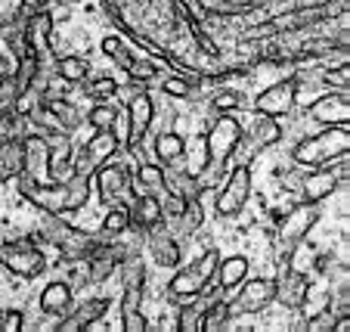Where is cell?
<instances>
[{"mask_svg": "<svg viewBox=\"0 0 350 332\" xmlns=\"http://www.w3.org/2000/svg\"><path fill=\"white\" fill-rule=\"evenodd\" d=\"M109 307H112V298H109V295H96V298H87V301H81L78 307L72 305V311H68L66 317H59L56 329H59V332H81V329H90L93 323H99V320L106 317Z\"/></svg>", "mask_w": 350, "mask_h": 332, "instance_id": "9a60e30c", "label": "cell"}, {"mask_svg": "<svg viewBox=\"0 0 350 332\" xmlns=\"http://www.w3.org/2000/svg\"><path fill=\"white\" fill-rule=\"evenodd\" d=\"M297 103V81L291 78H279L273 81L270 87H264V90L254 97V112L260 115H273V118H282V115H288L291 109H295Z\"/></svg>", "mask_w": 350, "mask_h": 332, "instance_id": "4fadbf2b", "label": "cell"}, {"mask_svg": "<svg viewBox=\"0 0 350 332\" xmlns=\"http://www.w3.org/2000/svg\"><path fill=\"white\" fill-rule=\"evenodd\" d=\"M53 62H56V78L66 81V84H81L90 75V62L81 53H62Z\"/></svg>", "mask_w": 350, "mask_h": 332, "instance_id": "f546056e", "label": "cell"}, {"mask_svg": "<svg viewBox=\"0 0 350 332\" xmlns=\"http://www.w3.org/2000/svg\"><path fill=\"white\" fill-rule=\"evenodd\" d=\"M16 180H19L16 186H19L22 199L31 202L40 212H50V214H75V212H81L93 196L90 177H84V174H68L66 180H50V183H34L25 174H19Z\"/></svg>", "mask_w": 350, "mask_h": 332, "instance_id": "6da1fadb", "label": "cell"}, {"mask_svg": "<svg viewBox=\"0 0 350 332\" xmlns=\"http://www.w3.org/2000/svg\"><path fill=\"white\" fill-rule=\"evenodd\" d=\"M90 186L93 193L99 196L103 205H118V202H127L133 196V168L124 165V162H112L99 165L96 171L90 174Z\"/></svg>", "mask_w": 350, "mask_h": 332, "instance_id": "8992f818", "label": "cell"}, {"mask_svg": "<svg viewBox=\"0 0 350 332\" xmlns=\"http://www.w3.org/2000/svg\"><path fill=\"white\" fill-rule=\"evenodd\" d=\"M152 153H155V162H159V165H165V168L177 165V162H183V155H186V137L177 131H161L152 143Z\"/></svg>", "mask_w": 350, "mask_h": 332, "instance_id": "4316f807", "label": "cell"}, {"mask_svg": "<svg viewBox=\"0 0 350 332\" xmlns=\"http://www.w3.org/2000/svg\"><path fill=\"white\" fill-rule=\"evenodd\" d=\"M242 131H245L242 121H239L232 112L214 115L211 127H208V133H205L208 165H205V171L198 174V183L205 186V190H214V186L226 177L230 159L239 153V146H242Z\"/></svg>", "mask_w": 350, "mask_h": 332, "instance_id": "7a4b0ae2", "label": "cell"}, {"mask_svg": "<svg viewBox=\"0 0 350 332\" xmlns=\"http://www.w3.org/2000/svg\"><path fill=\"white\" fill-rule=\"evenodd\" d=\"M335 314L329 311V307H319L317 314H310L307 317V323H304V329L307 332H335Z\"/></svg>", "mask_w": 350, "mask_h": 332, "instance_id": "b9f144b4", "label": "cell"}, {"mask_svg": "<svg viewBox=\"0 0 350 332\" xmlns=\"http://www.w3.org/2000/svg\"><path fill=\"white\" fill-rule=\"evenodd\" d=\"M133 193H165V165L139 162L137 171H133Z\"/></svg>", "mask_w": 350, "mask_h": 332, "instance_id": "f1b7e54d", "label": "cell"}, {"mask_svg": "<svg viewBox=\"0 0 350 332\" xmlns=\"http://www.w3.org/2000/svg\"><path fill=\"white\" fill-rule=\"evenodd\" d=\"M124 75L131 78V84H149V81L159 78V66H155L152 60H139V56H133V62L124 68Z\"/></svg>", "mask_w": 350, "mask_h": 332, "instance_id": "ab89813d", "label": "cell"}, {"mask_svg": "<svg viewBox=\"0 0 350 332\" xmlns=\"http://www.w3.org/2000/svg\"><path fill=\"white\" fill-rule=\"evenodd\" d=\"M230 323H232V314H230V305H226V295H217V298L205 307L202 329L205 332H224Z\"/></svg>", "mask_w": 350, "mask_h": 332, "instance_id": "836d02e7", "label": "cell"}, {"mask_svg": "<svg viewBox=\"0 0 350 332\" xmlns=\"http://www.w3.org/2000/svg\"><path fill=\"white\" fill-rule=\"evenodd\" d=\"M81 90L90 97V100H112L115 93H118V81L112 78V75H87L84 81H81Z\"/></svg>", "mask_w": 350, "mask_h": 332, "instance_id": "8d00e7d4", "label": "cell"}, {"mask_svg": "<svg viewBox=\"0 0 350 332\" xmlns=\"http://www.w3.org/2000/svg\"><path fill=\"white\" fill-rule=\"evenodd\" d=\"M25 133H28V118H25V112H19V106L0 112V143L3 140L25 137Z\"/></svg>", "mask_w": 350, "mask_h": 332, "instance_id": "d590c367", "label": "cell"}, {"mask_svg": "<svg viewBox=\"0 0 350 332\" xmlns=\"http://www.w3.org/2000/svg\"><path fill=\"white\" fill-rule=\"evenodd\" d=\"M38 103H44V106L50 109V115L56 118V125H59L62 131L75 133L84 125V115L78 112V106H75L72 100H66V97H59V93H38Z\"/></svg>", "mask_w": 350, "mask_h": 332, "instance_id": "603a6c76", "label": "cell"}, {"mask_svg": "<svg viewBox=\"0 0 350 332\" xmlns=\"http://www.w3.org/2000/svg\"><path fill=\"white\" fill-rule=\"evenodd\" d=\"M121 149V137L112 131H96L90 140H87L81 149H75L72 155V171L75 174H84V177H90L93 171H96L99 165H106L109 159H115Z\"/></svg>", "mask_w": 350, "mask_h": 332, "instance_id": "30bf717a", "label": "cell"}, {"mask_svg": "<svg viewBox=\"0 0 350 332\" xmlns=\"http://www.w3.org/2000/svg\"><path fill=\"white\" fill-rule=\"evenodd\" d=\"M307 115L317 125H350V93L347 90L323 93L307 106Z\"/></svg>", "mask_w": 350, "mask_h": 332, "instance_id": "2e32d148", "label": "cell"}, {"mask_svg": "<svg viewBox=\"0 0 350 332\" xmlns=\"http://www.w3.org/2000/svg\"><path fill=\"white\" fill-rule=\"evenodd\" d=\"M165 193L174 196H183V199H196V196L205 193V186L198 183L196 174H189L183 165H167L165 168Z\"/></svg>", "mask_w": 350, "mask_h": 332, "instance_id": "484cf974", "label": "cell"}, {"mask_svg": "<svg viewBox=\"0 0 350 332\" xmlns=\"http://www.w3.org/2000/svg\"><path fill=\"white\" fill-rule=\"evenodd\" d=\"M214 115H224V112H236V109L245 106V93L236 90V87H220V90L211 93V100H208Z\"/></svg>", "mask_w": 350, "mask_h": 332, "instance_id": "74e56055", "label": "cell"}, {"mask_svg": "<svg viewBox=\"0 0 350 332\" xmlns=\"http://www.w3.org/2000/svg\"><path fill=\"white\" fill-rule=\"evenodd\" d=\"M22 3V13H38V10H46L50 0H19Z\"/></svg>", "mask_w": 350, "mask_h": 332, "instance_id": "c3c4849f", "label": "cell"}, {"mask_svg": "<svg viewBox=\"0 0 350 332\" xmlns=\"http://www.w3.org/2000/svg\"><path fill=\"white\" fill-rule=\"evenodd\" d=\"M25 168V149H22V137L16 140H3L0 143V183L16 180Z\"/></svg>", "mask_w": 350, "mask_h": 332, "instance_id": "83f0119b", "label": "cell"}, {"mask_svg": "<svg viewBox=\"0 0 350 332\" xmlns=\"http://www.w3.org/2000/svg\"><path fill=\"white\" fill-rule=\"evenodd\" d=\"M155 121V100L149 93H137L131 103H127V112H124V125H127V133H124V149L127 153H137L143 146L146 133L152 127Z\"/></svg>", "mask_w": 350, "mask_h": 332, "instance_id": "7c38bea8", "label": "cell"}, {"mask_svg": "<svg viewBox=\"0 0 350 332\" xmlns=\"http://www.w3.org/2000/svg\"><path fill=\"white\" fill-rule=\"evenodd\" d=\"M248 3L245 0H198V13L208 19H239L248 16Z\"/></svg>", "mask_w": 350, "mask_h": 332, "instance_id": "4dcf8cb0", "label": "cell"}, {"mask_svg": "<svg viewBox=\"0 0 350 332\" xmlns=\"http://www.w3.org/2000/svg\"><path fill=\"white\" fill-rule=\"evenodd\" d=\"M273 298H276V283L270 277H245L236 286V295L226 298V305H230V314L236 320L248 317V314H264L273 305Z\"/></svg>", "mask_w": 350, "mask_h": 332, "instance_id": "ba28073f", "label": "cell"}, {"mask_svg": "<svg viewBox=\"0 0 350 332\" xmlns=\"http://www.w3.org/2000/svg\"><path fill=\"white\" fill-rule=\"evenodd\" d=\"M127 220H131V230L146 236L155 224L165 220V214H161V199L155 193H133L131 199H127Z\"/></svg>", "mask_w": 350, "mask_h": 332, "instance_id": "d6986e66", "label": "cell"}, {"mask_svg": "<svg viewBox=\"0 0 350 332\" xmlns=\"http://www.w3.org/2000/svg\"><path fill=\"white\" fill-rule=\"evenodd\" d=\"M0 264L22 279H34L44 273L46 258H44V248L31 236H19V240H7L0 246Z\"/></svg>", "mask_w": 350, "mask_h": 332, "instance_id": "52a82bcc", "label": "cell"}, {"mask_svg": "<svg viewBox=\"0 0 350 332\" xmlns=\"http://www.w3.org/2000/svg\"><path fill=\"white\" fill-rule=\"evenodd\" d=\"M121 118V109L112 100H93V106L87 109V125L93 131H112Z\"/></svg>", "mask_w": 350, "mask_h": 332, "instance_id": "1f68e13d", "label": "cell"}, {"mask_svg": "<svg viewBox=\"0 0 350 332\" xmlns=\"http://www.w3.org/2000/svg\"><path fill=\"white\" fill-rule=\"evenodd\" d=\"M68 264V270H66V283L78 292V289H84V286H90V261L87 258H72V261H66Z\"/></svg>", "mask_w": 350, "mask_h": 332, "instance_id": "60d3db41", "label": "cell"}, {"mask_svg": "<svg viewBox=\"0 0 350 332\" xmlns=\"http://www.w3.org/2000/svg\"><path fill=\"white\" fill-rule=\"evenodd\" d=\"M46 140V149H50V177L53 180H66L72 171V155H75V143L72 133L62 131V127H50V131H40Z\"/></svg>", "mask_w": 350, "mask_h": 332, "instance_id": "e0dca14e", "label": "cell"}, {"mask_svg": "<svg viewBox=\"0 0 350 332\" xmlns=\"http://www.w3.org/2000/svg\"><path fill=\"white\" fill-rule=\"evenodd\" d=\"M75 305V289L68 286L66 279H53V283H46L44 289H40V298H38V307L40 314H46V317H66L68 311H72Z\"/></svg>", "mask_w": 350, "mask_h": 332, "instance_id": "44dd1931", "label": "cell"}, {"mask_svg": "<svg viewBox=\"0 0 350 332\" xmlns=\"http://www.w3.org/2000/svg\"><path fill=\"white\" fill-rule=\"evenodd\" d=\"M248 270H252V258H245V255L220 258V264H217V270H214L208 286H217V289H224V292H230V289H236L239 283L248 277Z\"/></svg>", "mask_w": 350, "mask_h": 332, "instance_id": "cb8c5ba5", "label": "cell"}, {"mask_svg": "<svg viewBox=\"0 0 350 332\" xmlns=\"http://www.w3.org/2000/svg\"><path fill=\"white\" fill-rule=\"evenodd\" d=\"M273 283H276V298L273 301H279V305L288 307V311L304 307L307 298H310V277H307L304 270H297V267L291 264V258H279Z\"/></svg>", "mask_w": 350, "mask_h": 332, "instance_id": "8fae6325", "label": "cell"}, {"mask_svg": "<svg viewBox=\"0 0 350 332\" xmlns=\"http://www.w3.org/2000/svg\"><path fill=\"white\" fill-rule=\"evenodd\" d=\"M192 264H196V270L205 277V283H211L214 270H217V264H220V252H217V248H205V252L198 255Z\"/></svg>", "mask_w": 350, "mask_h": 332, "instance_id": "7bdbcfd3", "label": "cell"}, {"mask_svg": "<svg viewBox=\"0 0 350 332\" xmlns=\"http://www.w3.org/2000/svg\"><path fill=\"white\" fill-rule=\"evenodd\" d=\"M282 125H279V118H273V115H260L254 112V121L248 125V133L242 131V143H248V153H260V149L273 146V143H279L282 140Z\"/></svg>", "mask_w": 350, "mask_h": 332, "instance_id": "ffe728a7", "label": "cell"}, {"mask_svg": "<svg viewBox=\"0 0 350 332\" xmlns=\"http://www.w3.org/2000/svg\"><path fill=\"white\" fill-rule=\"evenodd\" d=\"M99 50H103V56L106 60H112L118 68H127L133 62V50H131V44H127L121 34H106V38L99 40Z\"/></svg>", "mask_w": 350, "mask_h": 332, "instance_id": "d6a6232c", "label": "cell"}, {"mask_svg": "<svg viewBox=\"0 0 350 332\" xmlns=\"http://www.w3.org/2000/svg\"><path fill=\"white\" fill-rule=\"evenodd\" d=\"M22 149H25V168H22V174H25L28 180H34V183H50V149H46V140L44 133H25L22 137Z\"/></svg>", "mask_w": 350, "mask_h": 332, "instance_id": "ac0fdd59", "label": "cell"}, {"mask_svg": "<svg viewBox=\"0 0 350 332\" xmlns=\"http://www.w3.org/2000/svg\"><path fill=\"white\" fill-rule=\"evenodd\" d=\"M19 97L22 93H19V87H16L13 78H0V112L19 106Z\"/></svg>", "mask_w": 350, "mask_h": 332, "instance_id": "ee69618b", "label": "cell"}, {"mask_svg": "<svg viewBox=\"0 0 350 332\" xmlns=\"http://www.w3.org/2000/svg\"><path fill=\"white\" fill-rule=\"evenodd\" d=\"M22 326H25V314L19 307H7L0 314V332H19Z\"/></svg>", "mask_w": 350, "mask_h": 332, "instance_id": "f6af8a7d", "label": "cell"}, {"mask_svg": "<svg viewBox=\"0 0 350 332\" xmlns=\"http://www.w3.org/2000/svg\"><path fill=\"white\" fill-rule=\"evenodd\" d=\"M198 87L202 84H196V81H189V78H183V75L174 72L171 78H165L161 90H165L167 97H174V100H192V97L198 93Z\"/></svg>", "mask_w": 350, "mask_h": 332, "instance_id": "f35d334b", "label": "cell"}, {"mask_svg": "<svg viewBox=\"0 0 350 332\" xmlns=\"http://www.w3.org/2000/svg\"><path fill=\"white\" fill-rule=\"evenodd\" d=\"M205 286L208 283H205V277L196 270V264L174 267V277L167 279V298L171 301H189V298H196Z\"/></svg>", "mask_w": 350, "mask_h": 332, "instance_id": "7402d4cb", "label": "cell"}, {"mask_svg": "<svg viewBox=\"0 0 350 332\" xmlns=\"http://www.w3.org/2000/svg\"><path fill=\"white\" fill-rule=\"evenodd\" d=\"M143 248L149 252V258H152L159 267H165V270H174V267H180V261H183V242L174 236V230L165 224V220L146 233Z\"/></svg>", "mask_w": 350, "mask_h": 332, "instance_id": "5bb4252c", "label": "cell"}, {"mask_svg": "<svg viewBox=\"0 0 350 332\" xmlns=\"http://www.w3.org/2000/svg\"><path fill=\"white\" fill-rule=\"evenodd\" d=\"M127 227H131V220H127V202H118V205H109L106 218H103V224H99V240H115L118 233H124Z\"/></svg>", "mask_w": 350, "mask_h": 332, "instance_id": "e575fe53", "label": "cell"}, {"mask_svg": "<svg viewBox=\"0 0 350 332\" xmlns=\"http://www.w3.org/2000/svg\"><path fill=\"white\" fill-rule=\"evenodd\" d=\"M220 190H217V199H214V212L217 218H236L248 199L254 193V174H252V162H239L226 171V177L220 180Z\"/></svg>", "mask_w": 350, "mask_h": 332, "instance_id": "5b68a950", "label": "cell"}, {"mask_svg": "<svg viewBox=\"0 0 350 332\" xmlns=\"http://www.w3.org/2000/svg\"><path fill=\"white\" fill-rule=\"evenodd\" d=\"M350 149V127L347 125H323L319 133L297 140L291 149V162L297 168H323L335 165L338 159H344Z\"/></svg>", "mask_w": 350, "mask_h": 332, "instance_id": "3957f363", "label": "cell"}, {"mask_svg": "<svg viewBox=\"0 0 350 332\" xmlns=\"http://www.w3.org/2000/svg\"><path fill=\"white\" fill-rule=\"evenodd\" d=\"M323 212H319L317 202H297V205L285 208L279 214L276 224V242H279V258H291L297 248L304 246V240L310 236V230L319 224Z\"/></svg>", "mask_w": 350, "mask_h": 332, "instance_id": "277c9868", "label": "cell"}, {"mask_svg": "<svg viewBox=\"0 0 350 332\" xmlns=\"http://www.w3.org/2000/svg\"><path fill=\"white\" fill-rule=\"evenodd\" d=\"M16 72V60L10 53H0V78H13Z\"/></svg>", "mask_w": 350, "mask_h": 332, "instance_id": "7dc6e473", "label": "cell"}, {"mask_svg": "<svg viewBox=\"0 0 350 332\" xmlns=\"http://www.w3.org/2000/svg\"><path fill=\"white\" fill-rule=\"evenodd\" d=\"M344 177H347V165H344V159H338L335 165L307 168V171L301 174V186H297V193H301V199L304 202H317V205H323L325 199H332V196L341 190Z\"/></svg>", "mask_w": 350, "mask_h": 332, "instance_id": "9c48e42d", "label": "cell"}, {"mask_svg": "<svg viewBox=\"0 0 350 332\" xmlns=\"http://www.w3.org/2000/svg\"><path fill=\"white\" fill-rule=\"evenodd\" d=\"M341 258H335L332 252H325V255H317V261H313V267H317V273H323V277H329V270L338 264Z\"/></svg>", "mask_w": 350, "mask_h": 332, "instance_id": "bcb514c9", "label": "cell"}, {"mask_svg": "<svg viewBox=\"0 0 350 332\" xmlns=\"http://www.w3.org/2000/svg\"><path fill=\"white\" fill-rule=\"evenodd\" d=\"M143 295L146 289H124V295H121V326H124V332H146L149 329V320H146L143 314Z\"/></svg>", "mask_w": 350, "mask_h": 332, "instance_id": "d4e9b609", "label": "cell"}]
</instances>
